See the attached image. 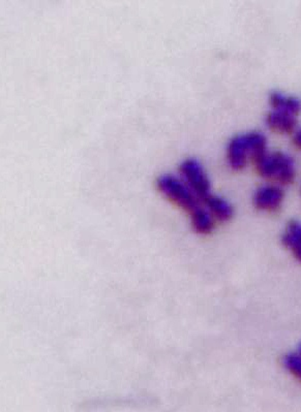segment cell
I'll list each match as a JSON object with an SVG mask.
<instances>
[{
    "label": "cell",
    "mask_w": 301,
    "mask_h": 412,
    "mask_svg": "<svg viewBox=\"0 0 301 412\" xmlns=\"http://www.w3.org/2000/svg\"><path fill=\"white\" fill-rule=\"evenodd\" d=\"M265 152L266 138L258 131H252L234 137L229 143L227 156L230 167L238 171L245 167L248 158L255 161Z\"/></svg>",
    "instance_id": "obj_1"
},
{
    "label": "cell",
    "mask_w": 301,
    "mask_h": 412,
    "mask_svg": "<svg viewBox=\"0 0 301 412\" xmlns=\"http://www.w3.org/2000/svg\"><path fill=\"white\" fill-rule=\"evenodd\" d=\"M257 172L264 178L272 179L280 184H290L295 178L294 161L282 152H265L254 161Z\"/></svg>",
    "instance_id": "obj_2"
},
{
    "label": "cell",
    "mask_w": 301,
    "mask_h": 412,
    "mask_svg": "<svg viewBox=\"0 0 301 412\" xmlns=\"http://www.w3.org/2000/svg\"><path fill=\"white\" fill-rule=\"evenodd\" d=\"M156 185L171 201L190 213L200 208L199 199L190 190L187 183L173 175H160L156 180Z\"/></svg>",
    "instance_id": "obj_3"
},
{
    "label": "cell",
    "mask_w": 301,
    "mask_h": 412,
    "mask_svg": "<svg viewBox=\"0 0 301 412\" xmlns=\"http://www.w3.org/2000/svg\"><path fill=\"white\" fill-rule=\"evenodd\" d=\"M179 171L183 175L185 183L195 193L199 201L204 202L210 193V181L199 161L195 158H188L180 163Z\"/></svg>",
    "instance_id": "obj_4"
},
{
    "label": "cell",
    "mask_w": 301,
    "mask_h": 412,
    "mask_svg": "<svg viewBox=\"0 0 301 412\" xmlns=\"http://www.w3.org/2000/svg\"><path fill=\"white\" fill-rule=\"evenodd\" d=\"M284 199V191L277 186H263L256 191L254 202L256 208L262 211H277Z\"/></svg>",
    "instance_id": "obj_5"
},
{
    "label": "cell",
    "mask_w": 301,
    "mask_h": 412,
    "mask_svg": "<svg viewBox=\"0 0 301 412\" xmlns=\"http://www.w3.org/2000/svg\"><path fill=\"white\" fill-rule=\"evenodd\" d=\"M266 123L270 130L282 133H290L295 130L297 121H296L294 115L285 112L273 111L270 112L266 117Z\"/></svg>",
    "instance_id": "obj_6"
},
{
    "label": "cell",
    "mask_w": 301,
    "mask_h": 412,
    "mask_svg": "<svg viewBox=\"0 0 301 412\" xmlns=\"http://www.w3.org/2000/svg\"><path fill=\"white\" fill-rule=\"evenodd\" d=\"M282 244L293 253L295 259L301 262V223L291 222L282 235Z\"/></svg>",
    "instance_id": "obj_7"
},
{
    "label": "cell",
    "mask_w": 301,
    "mask_h": 412,
    "mask_svg": "<svg viewBox=\"0 0 301 412\" xmlns=\"http://www.w3.org/2000/svg\"><path fill=\"white\" fill-rule=\"evenodd\" d=\"M270 103L275 111L288 113L294 116L301 112V101L298 98L284 96L280 92L271 93Z\"/></svg>",
    "instance_id": "obj_8"
},
{
    "label": "cell",
    "mask_w": 301,
    "mask_h": 412,
    "mask_svg": "<svg viewBox=\"0 0 301 412\" xmlns=\"http://www.w3.org/2000/svg\"><path fill=\"white\" fill-rule=\"evenodd\" d=\"M204 204L208 206L210 213L220 222H227L233 216V208L226 200L215 195H209Z\"/></svg>",
    "instance_id": "obj_9"
},
{
    "label": "cell",
    "mask_w": 301,
    "mask_h": 412,
    "mask_svg": "<svg viewBox=\"0 0 301 412\" xmlns=\"http://www.w3.org/2000/svg\"><path fill=\"white\" fill-rule=\"evenodd\" d=\"M190 215H192V225L195 231L199 234H209L213 231V220L208 211L200 207L190 213Z\"/></svg>",
    "instance_id": "obj_10"
},
{
    "label": "cell",
    "mask_w": 301,
    "mask_h": 412,
    "mask_svg": "<svg viewBox=\"0 0 301 412\" xmlns=\"http://www.w3.org/2000/svg\"><path fill=\"white\" fill-rule=\"evenodd\" d=\"M285 368L291 373L296 378L301 381V354H289L284 358Z\"/></svg>",
    "instance_id": "obj_11"
},
{
    "label": "cell",
    "mask_w": 301,
    "mask_h": 412,
    "mask_svg": "<svg viewBox=\"0 0 301 412\" xmlns=\"http://www.w3.org/2000/svg\"><path fill=\"white\" fill-rule=\"evenodd\" d=\"M293 144L295 145L297 148L301 149V130L296 133V135H294Z\"/></svg>",
    "instance_id": "obj_12"
},
{
    "label": "cell",
    "mask_w": 301,
    "mask_h": 412,
    "mask_svg": "<svg viewBox=\"0 0 301 412\" xmlns=\"http://www.w3.org/2000/svg\"><path fill=\"white\" fill-rule=\"evenodd\" d=\"M300 354H301V344H300Z\"/></svg>",
    "instance_id": "obj_13"
}]
</instances>
